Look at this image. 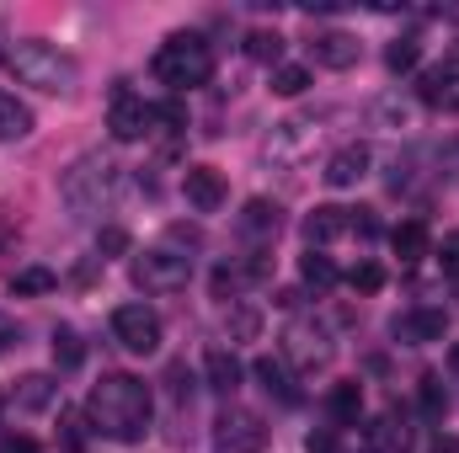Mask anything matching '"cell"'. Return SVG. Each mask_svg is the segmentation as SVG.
Wrapping results in <instances>:
<instances>
[{
  "instance_id": "6da1fadb",
  "label": "cell",
  "mask_w": 459,
  "mask_h": 453,
  "mask_svg": "<svg viewBox=\"0 0 459 453\" xmlns=\"http://www.w3.org/2000/svg\"><path fill=\"white\" fill-rule=\"evenodd\" d=\"M86 416H91V432H102V438H113V443H139V438L150 432V416H155L150 384L134 379V373H102V379L91 384Z\"/></svg>"
},
{
  "instance_id": "7a4b0ae2",
  "label": "cell",
  "mask_w": 459,
  "mask_h": 453,
  "mask_svg": "<svg viewBox=\"0 0 459 453\" xmlns=\"http://www.w3.org/2000/svg\"><path fill=\"white\" fill-rule=\"evenodd\" d=\"M0 64H5L22 86L48 91V97H65V91H75V81H81V64H75L70 54H59L54 43H43V38H16L11 48H0Z\"/></svg>"
},
{
  "instance_id": "3957f363",
  "label": "cell",
  "mask_w": 459,
  "mask_h": 453,
  "mask_svg": "<svg viewBox=\"0 0 459 453\" xmlns=\"http://www.w3.org/2000/svg\"><path fill=\"white\" fill-rule=\"evenodd\" d=\"M117 187H123V166H117L113 155H102V150L81 155V160L59 176V198H65V209H70L75 219H97L102 209H113Z\"/></svg>"
},
{
  "instance_id": "277c9868",
  "label": "cell",
  "mask_w": 459,
  "mask_h": 453,
  "mask_svg": "<svg viewBox=\"0 0 459 453\" xmlns=\"http://www.w3.org/2000/svg\"><path fill=\"white\" fill-rule=\"evenodd\" d=\"M155 81L171 86V91H193V86H209L214 75V48L204 32H171L160 48H155Z\"/></svg>"
},
{
  "instance_id": "5b68a950",
  "label": "cell",
  "mask_w": 459,
  "mask_h": 453,
  "mask_svg": "<svg viewBox=\"0 0 459 453\" xmlns=\"http://www.w3.org/2000/svg\"><path fill=\"white\" fill-rule=\"evenodd\" d=\"M214 453H262L273 443V427L256 416V411H246V406H230L214 416Z\"/></svg>"
},
{
  "instance_id": "8992f818",
  "label": "cell",
  "mask_w": 459,
  "mask_h": 453,
  "mask_svg": "<svg viewBox=\"0 0 459 453\" xmlns=\"http://www.w3.org/2000/svg\"><path fill=\"white\" fill-rule=\"evenodd\" d=\"M332 357H337V341H332V331H326L321 321H310V315L289 321V331H283V363L316 373V368H326Z\"/></svg>"
},
{
  "instance_id": "52a82bcc",
  "label": "cell",
  "mask_w": 459,
  "mask_h": 453,
  "mask_svg": "<svg viewBox=\"0 0 459 453\" xmlns=\"http://www.w3.org/2000/svg\"><path fill=\"white\" fill-rule=\"evenodd\" d=\"M134 283L144 294H182L193 283V256L177 251H139L134 256Z\"/></svg>"
},
{
  "instance_id": "ba28073f",
  "label": "cell",
  "mask_w": 459,
  "mask_h": 453,
  "mask_svg": "<svg viewBox=\"0 0 459 453\" xmlns=\"http://www.w3.org/2000/svg\"><path fill=\"white\" fill-rule=\"evenodd\" d=\"M113 337L134 352V357H150L160 352V315L150 304H117L113 310Z\"/></svg>"
},
{
  "instance_id": "9c48e42d",
  "label": "cell",
  "mask_w": 459,
  "mask_h": 453,
  "mask_svg": "<svg viewBox=\"0 0 459 453\" xmlns=\"http://www.w3.org/2000/svg\"><path fill=\"white\" fill-rule=\"evenodd\" d=\"M150 123H155V107H150L144 97H134V91L117 81L113 97H108V128H113V139L117 144H134V139L150 133Z\"/></svg>"
},
{
  "instance_id": "30bf717a",
  "label": "cell",
  "mask_w": 459,
  "mask_h": 453,
  "mask_svg": "<svg viewBox=\"0 0 459 453\" xmlns=\"http://www.w3.org/2000/svg\"><path fill=\"white\" fill-rule=\"evenodd\" d=\"M417 97H422L428 107L459 113V48H455V54H444V64L422 70V86H417Z\"/></svg>"
},
{
  "instance_id": "8fae6325",
  "label": "cell",
  "mask_w": 459,
  "mask_h": 453,
  "mask_svg": "<svg viewBox=\"0 0 459 453\" xmlns=\"http://www.w3.org/2000/svg\"><path fill=\"white\" fill-rule=\"evenodd\" d=\"M182 192H187V203H193L198 214H220L225 198H230L225 176H220L214 166H187V171H182Z\"/></svg>"
},
{
  "instance_id": "7c38bea8",
  "label": "cell",
  "mask_w": 459,
  "mask_h": 453,
  "mask_svg": "<svg viewBox=\"0 0 459 453\" xmlns=\"http://www.w3.org/2000/svg\"><path fill=\"white\" fill-rule=\"evenodd\" d=\"M390 331H395V341H406V346H428V341H444L449 321H444V310H401L390 321Z\"/></svg>"
},
{
  "instance_id": "4fadbf2b",
  "label": "cell",
  "mask_w": 459,
  "mask_h": 453,
  "mask_svg": "<svg viewBox=\"0 0 459 453\" xmlns=\"http://www.w3.org/2000/svg\"><path fill=\"white\" fill-rule=\"evenodd\" d=\"M368 166H374V150L368 144H342L332 160H326V187H358L363 176H368Z\"/></svg>"
},
{
  "instance_id": "5bb4252c",
  "label": "cell",
  "mask_w": 459,
  "mask_h": 453,
  "mask_svg": "<svg viewBox=\"0 0 459 453\" xmlns=\"http://www.w3.org/2000/svg\"><path fill=\"white\" fill-rule=\"evenodd\" d=\"M310 59H316L321 70H352V64L363 59V43H358L352 32H321V38L310 43Z\"/></svg>"
},
{
  "instance_id": "9a60e30c",
  "label": "cell",
  "mask_w": 459,
  "mask_h": 453,
  "mask_svg": "<svg viewBox=\"0 0 459 453\" xmlns=\"http://www.w3.org/2000/svg\"><path fill=\"white\" fill-rule=\"evenodd\" d=\"M251 373H256V384H262V389H267L278 406H299V400H305L283 357H256V363H251Z\"/></svg>"
},
{
  "instance_id": "2e32d148",
  "label": "cell",
  "mask_w": 459,
  "mask_h": 453,
  "mask_svg": "<svg viewBox=\"0 0 459 453\" xmlns=\"http://www.w3.org/2000/svg\"><path fill=\"white\" fill-rule=\"evenodd\" d=\"M5 400H11L16 411H48V406L59 400V379H54V373H22Z\"/></svg>"
},
{
  "instance_id": "e0dca14e",
  "label": "cell",
  "mask_w": 459,
  "mask_h": 453,
  "mask_svg": "<svg viewBox=\"0 0 459 453\" xmlns=\"http://www.w3.org/2000/svg\"><path fill=\"white\" fill-rule=\"evenodd\" d=\"M204 379H209V389L235 395V389H240V357H235L230 346H209V352H204Z\"/></svg>"
},
{
  "instance_id": "ac0fdd59",
  "label": "cell",
  "mask_w": 459,
  "mask_h": 453,
  "mask_svg": "<svg viewBox=\"0 0 459 453\" xmlns=\"http://www.w3.org/2000/svg\"><path fill=\"white\" fill-rule=\"evenodd\" d=\"M337 235H347V209H337V203H326V209H316V214L305 219V240H310V251L332 245Z\"/></svg>"
},
{
  "instance_id": "d6986e66",
  "label": "cell",
  "mask_w": 459,
  "mask_h": 453,
  "mask_svg": "<svg viewBox=\"0 0 459 453\" xmlns=\"http://www.w3.org/2000/svg\"><path fill=\"white\" fill-rule=\"evenodd\" d=\"M278 203H267V198H251L246 209H240V235H251V240H273L278 235Z\"/></svg>"
},
{
  "instance_id": "ffe728a7",
  "label": "cell",
  "mask_w": 459,
  "mask_h": 453,
  "mask_svg": "<svg viewBox=\"0 0 459 453\" xmlns=\"http://www.w3.org/2000/svg\"><path fill=\"white\" fill-rule=\"evenodd\" d=\"M27 133H32V107H27V102H16V97L0 86V144L27 139Z\"/></svg>"
},
{
  "instance_id": "44dd1931",
  "label": "cell",
  "mask_w": 459,
  "mask_h": 453,
  "mask_svg": "<svg viewBox=\"0 0 459 453\" xmlns=\"http://www.w3.org/2000/svg\"><path fill=\"white\" fill-rule=\"evenodd\" d=\"M390 245H395V256L411 267V261H422L428 256V225L422 219H406V225L390 229Z\"/></svg>"
},
{
  "instance_id": "7402d4cb",
  "label": "cell",
  "mask_w": 459,
  "mask_h": 453,
  "mask_svg": "<svg viewBox=\"0 0 459 453\" xmlns=\"http://www.w3.org/2000/svg\"><path fill=\"white\" fill-rule=\"evenodd\" d=\"M326 411H332V422H358V411H363V389L342 379V384H332V395H326Z\"/></svg>"
},
{
  "instance_id": "603a6c76",
  "label": "cell",
  "mask_w": 459,
  "mask_h": 453,
  "mask_svg": "<svg viewBox=\"0 0 459 453\" xmlns=\"http://www.w3.org/2000/svg\"><path fill=\"white\" fill-rule=\"evenodd\" d=\"M283 48H289V43H283V32H267V27L246 32V54H251L256 64H273V70H278V64H283Z\"/></svg>"
},
{
  "instance_id": "cb8c5ba5",
  "label": "cell",
  "mask_w": 459,
  "mask_h": 453,
  "mask_svg": "<svg viewBox=\"0 0 459 453\" xmlns=\"http://www.w3.org/2000/svg\"><path fill=\"white\" fill-rule=\"evenodd\" d=\"M299 278H305V283H310L316 294H326V288H332V283H337L342 272H337V261H332V256H321V251H310V256L299 261Z\"/></svg>"
},
{
  "instance_id": "d4e9b609",
  "label": "cell",
  "mask_w": 459,
  "mask_h": 453,
  "mask_svg": "<svg viewBox=\"0 0 459 453\" xmlns=\"http://www.w3.org/2000/svg\"><path fill=\"white\" fill-rule=\"evenodd\" d=\"M59 288V278L48 272V267H22L16 278H11V294L16 299H27V294H54Z\"/></svg>"
},
{
  "instance_id": "484cf974",
  "label": "cell",
  "mask_w": 459,
  "mask_h": 453,
  "mask_svg": "<svg viewBox=\"0 0 459 453\" xmlns=\"http://www.w3.org/2000/svg\"><path fill=\"white\" fill-rule=\"evenodd\" d=\"M273 91L278 97H305L310 91V70L305 64H278L273 70Z\"/></svg>"
},
{
  "instance_id": "4316f807",
  "label": "cell",
  "mask_w": 459,
  "mask_h": 453,
  "mask_svg": "<svg viewBox=\"0 0 459 453\" xmlns=\"http://www.w3.org/2000/svg\"><path fill=\"white\" fill-rule=\"evenodd\" d=\"M81 357H86L81 337H75L70 326H59V331H54V363H59V368H81Z\"/></svg>"
},
{
  "instance_id": "83f0119b",
  "label": "cell",
  "mask_w": 459,
  "mask_h": 453,
  "mask_svg": "<svg viewBox=\"0 0 459 453\" xmlns=\"http://www.w3.org/2000/svg\"><path fill=\"white\" fill-rule=\"evenodd\" d=\"M417 395H422V411L438 422L444 411H449V395H444V379L438 373H422V384H417Z\"/></svg>"
},
{
  "instance_id": "f1b7e54d",
  "label": "cell",
  "mask_w": 459,
  "mask_h": 453,
  "mask_svg": "<svg viewBox=\"0 0 459 453\" xmlns=\"http://www.w3.org/2000/svg\"><path fill=\"white\" fill-rule=\"evenodd\" d=\"M86 422H91L86 411H59V443L65 449H86V432H91Z\"/></svg>"
},
{
  "instance_id": "f546056e",
  "label": "cell",
  "mask_w": 459,
  "mask_h": 453,
  "mask_svg": "<svg viewBox=\"0 0 459 453\" xmlns=\"http://www.w3.org/2000/svg\"><path fill=\"white\" fill-rule=\"evenodd\" d=\"M417 59H422V43H417V38H401V43H390V54H385V64H390L395 75L417 70Z\"/></svg>"
},
{
  "instance_id": "4dcf8cb0",
  "label": "cell",
  "mask_w": 459,
  "mask_h": 453,
  "mask_svg": "<svg viewBox=\"0 0 459 453\" xmlns=\"http://www.w3.org/2000/svg\"><path fill=\"white\" fill-rule=\"evenodd\" d=\"M347 283H352L358 294H379V288H385V267H379V261H358V267L347 272Z\"/></svg>"
},
{
  "instance_id": "1f68e13d",
  "label": "cell",
  "mask_w": 459,
  "mask_h": 453,
  "mask_svg": "<svg viewBox=\"0 0 459 453\" xmlns=\"http://www.w3.org/2000/svg\"><path fill=\"white\" fill-rule=\"evenodd\" d=\"M374 117H379V123H390V128H406V123H411V107H406L401 97H385V102L374 107Z\"/></svg>"
},
{
  "instance_id": "d6a6232c",
  "label": "cell",
  "mask_w": 459,
  "mask_h": 453,
  "mask_svg": "<svg viewBox=\"0 0 459 453\" xmlns=\"http://www.w3.org/2000/svg\"><path fill=\"white\" fill-rule=\"evenodd\" d=\"M97 251H102V256H123V251H128V229H102V235H97Z\"/></svg>"
},
{
  "instance_id": "836d02e7",
  "label": "cell",
  "mask_w": 459,
  "mask_h": 453,
  "mask_svg": "<svg viewBox=\"0 0 459 453\" xmlns=\"http://www.w3.org/2000/svg\"><path fill=\"white\" fill-rule=\"evenodd\" d=\"M256 326H262V321H256V310H235V315H230V337H240V341L256 337Z\"/></svg>"
},
{
  "instance_id": "e575fe53",
  "label": "cell",
  "mask_w": 459,
  "mask_h": 453,
  "mask_svg": "<svg viewBox=\"0 0 459 453\" xmlns=\"http://www.w3.org/2000/svg\"><path fill=\"white\" fill-rule=\"evenodd\" d=\"M438 267H444V278H459V235H444V245H438Z\"/></svg>"
},
{
  "instance_id": "d590c367",
  "label": "cell",
  "mask_w": 459,
  "mask_h": 453,
  "mask_svg": "<svg viewBox=\"0 0 459 453\" xmlns=\"http://www.w3.org/2000/svg\"><path fill=\"white\" fill-rule=\"evenodd\" d=\"M11 346H22V326H16V321H11V315L0 310V357H5Z\"/></svg>"
},
{
  "instance_id": "8d00e7d4",
  "label": "cell",
  "mask_w": 459,
  "mask_h": 453,
  "mask_svg": "<svg viewBox=\"0 0 459 453\" xmlns=\"http://www.w3.org/2000/svg\"><path fill=\"white\" fill-rule=\"evenodd\" d=\"M305 453H337V432L326 427V432H310L305 438Z\"/></svg>"
},
{
  "instance_id": "74e56055",
  "label": "cell",
  "mask_w": 459,
  "mask_h": 453,
  "mask_svg": "<svg viewBox=\"0 0 459 453\" xmlns=\"http://www.w3.org/2000/svg\"><path fill=\"white\" fill-rule=\"evenodd\" d=\"M0 453H38V443H32L27 432H5V438H0Z\"/></svg>"
},
{
  "instance_id": "f35d334b",
  "label": "cell",
  "mask_w": 459,
  "mask_h": 453,
  "mask_svg": "<svg viewBox=\"0 0 459 453\" xmlns=\"http://www.w3.org/2000/svg\"><path fill=\"white\" fill-rule=\"evenodd\" d=\"M11 245H16V225H11V219H0V256H5Z\"/></svg>"
},
{
  "instance_id": "ab89813d",
  "label": "cell",
  "mask_w": 459,
  "mask_h": 453,
  "mask_svg": "<svg viewBox=\"0 0 459 453\" xmlns=\"http://www.w3.org/2000/svg\"><path fill=\"white\" fill-rule=\"evenodd\" d=\"M433 453H459V438H438V443H433Z\"/></svg>"
},
{
  "instance_id": "60d3db41",
  "label": "cell",
  "mask_w": 459,
  "mask_h": 453,
  "mask_svg": "<svg viewBox=\"0 0 459 453\" xmlns=\"http://www.w3.org/2000/svg\"><path fill=\"white\" fill-rule=\"evenodd\" d=\"M449 368H455V373H459V341H455V352H449Z\"/></svg>"
},
{
  "instance_id": "b9f144b4",
  "label": "cell",
  "mask_w": 459,
  "mask_h": 453,
  "mask_svg": "<svg viewBox=\"0 0 459 453\" xmlns=\"http://www.w3.org/2000/svg\"><path fill=\"white\" fill-rule=\"evenodd\" d=\"M0 406H5V395H0Z\"/></svg>"
},
{
  "instance_id": "7bdbcfd3",
  "label": "cell",
  "mask_w": 459,
  "mask_h": 453,
  "mask_svg": "<svg viewBox=\"0 0 459 453\" xmlns=\"http://www.w3.org/2000/svg\"><path fill=\"white\" fill-rule=\"evenodd\" d=\"M363 453H374V449H363Z\"/></svg>"
}]
</instances>
